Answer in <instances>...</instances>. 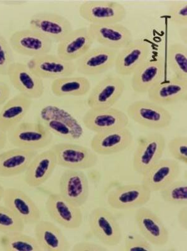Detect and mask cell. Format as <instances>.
Masks as SVG:
<instances>
[{"instance_id": "33", "label": "cell", "mask_w": 187, "mask_h": 251, "mask_svg": "<svg viewBox=\"0 0 187 251\" xmlns=\"http://www.w3.org/2000/svg\"><path fill=\"white\" fill-rule=\"evenodd\" d=\"M168 60L174 77L187 82V46L175 43L169 47Z\"/></svg>"}, {"instance_id": "42", "label": "cell", "mask_w": 187, "mask_h": 251, "mask_svg": "<svg viewBox=\"0 0 187 251\" xmlns=\"http://www.w3.org/2000/svg\"><path fill=\"white\" fill-rule=\"evenodd\" d=\"M178 220H179V224L182 227L187 230V210L186 207L182 208L180 210L179 215H178Z\"/></svg>"}, {"instance_id": "13", "label": "cell", "mask_w": 187, "mask_h": 251, "mask_svg": "<svg viewBox=\"0 0 187 251\" xmlns=\"http://www.w3.org/2000/svg\"><path fill=\"white\" fill-rule=\"evenodd\" d=\"M7 75L14 88L31 100L41 98L44 93L42 78L35 75L24 63H13Z\"/></svg>"}, {"instance_id": "10", "label": "cell", "mask_w": 187, "mask_h": 251, "mask_svg": "<svg viewBox=\"0 0 187 251\" xmlns=\"http://www.w3.org/2000/svg\"><path fill=\"white\" fill-rule=\"evenodd\" d=\"M53 42L30 28L15 31L10 38V44L19 54L31 58L51 52Z\"/></svg>"}, {"instance_id": "40", "label": "cell", "mask_w": 187, "mask_h": 251, "mask_svg": "<svg viewBox=\"0 0 187 251\" xmlns=\"http://www.w3.org/2000/svg\"><path fill=\"white\" fill-rule=\"evenodd\" d=\"M73 251H107V249L91 242H80L73 246Z\"/></svg>"}, {"instance_id": "22", "label": "cell", "mask_w": 187, "mask_h": 251, "mask_svg": "<svg viewBox=\"0 0 187 251\" xmlns=\"http://www.w3.org/2000/svg\"><path fill=\"white\" fill-rule=\"evenodd\" d=\"M179 161L172 159H161L143 175L142 184L151 192H160L179 178Z\"/></svg>"}, {"instance_id": "15", "label": "cell", "mask_w": 187, "mask_h": 251, "mask_svg": "<svg viewBox=\"0 0 187 251\" xmlns=\"http://www.w3.org/2000/svg\"><path fill=\"white\" fill-rule=\"evenodd\" d=\"M152 192L143 184L118 186L109 193L107 203L116 210L143 207L150 201Z\"/></svg>"}, {"instance_id": "37", "label": "cell", "mask_w": 187, "mask_h": 251, "mask_svg": "<svg viewBox=\"0 0 187 251\" xmlns=\"http://www.w3.org/2000/svg\"><path fill=\"white\" fill-rule=\"evenodd\" d=\"M168 150L175 160L187 164V136H177L168 143Z\"/></svg>"}, {"instance_id": "30", "label": "cell", "mask_w": 187, "mask_h": 251, "mask_svg": "<svg viewBox=\"0 0 187 251\" xmlns=\"http://www.w3.org/2000/svg\"><path fill=\"white\" fill-rule=\"evenodd\" d=\"M32 104V100L21 94L8 100L0 110V123L8 132L23 120Z\"/></svg>"}, {"instance_id": "3", "label": "cell", "mask_w": 187, "mask_h": 251, "mask_svg": "<svg viewBox=\"0 0 187 251\" xmlns=\"http://www.w3.org/2000/svg\"><path fill=\"white\" fill-rule=\"evenodd\" d=\"M128 116L148 128L160 129L169 126L172 114L163 106L150 100H137L128 107Z\"/></svg>"}, {"instance_id": "41", "label": "cell", "mask_w": 187, "mask_h": 251, "mask_svg": "<svg viewBox=\"0 0 187 251\" xmlns=\"http://www.w3.org/2000/svg\"><path fill=\"white\" fill-rule=\"evenodd\" d=\"M10 89L6 83L0 82V106L3 105L9 100Z\"/></svg>"}, {"instance_id": "17", "label": "cell", "mask_w": 187, "mask_h": 251, "mask_svg": "<svg viewBox=\"0 0 187 251\" xmlns=\"http://www.w3.org/2000/svg\"><path fill=\"white\" fill-rule=\"evenodd\" d=\"M133 134L127 127L109 130L96 133L91 141L94 153L107 156L120 153L132 145Z\"/></svg>"}, {"instance_id": "27", "label": "cell", "mask_w": 187, "mask_h": 251, "mask_svg": "<svg viewBox=\"0 0 187 251\" xmlns=\"http://www.w3.org/2000/svg\"><path fill=\"white\" fill-rule=\"evenodd\" d=\"M35 239L42 251H68L70 244L61 229L47 221L37 222L34 228Z\"/></svg>"}, {"instance_id": "2", "label": "cell", "mask_w": 187, "mask_h": 251, "mask_svg": "<svg viewBox=\"0 0 187 251\" xmlns=\"http://www.w3.org/2000/svg\"><path fill=\"white\" fill-rule=\"evenodd\" d=\"M166 147L165 137L160 133H149L137 140L133 167L135 172L143 176L161 159Z\"/></svg>"}, {"instance_id": "24", "label": "cell", "mask_w": 187, "mask_h": 251, "mask_svg": "<svg viewBox=\"0 0 187 251\" xmlns=\"http://www.w3.org/2000/svg\"><path fill=\"white\" fill-rule=\"evenodd\" d=\"M94 42L88 27L73 29L58 43L57 55L67 61L75 62L91 49Z\"/></svg>"}, {"instance_id": "26", "label": "cell", "mask_w": 187, "mask_h": 251, "mask_svg": "<svg viewBox=\"0 0 187 251\" xmlns=\"http://www.w3.org/2000/svg\"><path fill=\"white\" fill-rule=\"evenodd\" d=\"M57 165L55 154L51 149L37 153L25 172L26 183L30 187H40L49 180Z\"/></svg>"}, {"instance_id": "8", "label": "cell", "mask_w": 187, "mask_h": 251, "mask_svg": "<svg viewBox=\"0 0 187 251\" xmlns=\"http://www.w3.org/2000/svg\"><path fill=\"white\" fill-rule=\"evenodd\" d=\"M72 205L81 207L89 196V181L80 170H65L59 180V193Z\"/></svg>"}, {"instance_id": "38", "label": "cell", "mask_w": 187, "mask_h": 251, "mask_svg": "<svg viewBox=\"0 0 187 251\" xmlns=\"http://www.w3.org/2000/svg\"><path fill=\"white\" fill-rule=\"evenodd\" d=\"M168 15L170 22L177 25H187V1L179 2L171 6Z\"/></svg>"}, {"instance_id": "12", "label": "cell", "mask_w": 187, "mask_h": 251, "mask_svg": "<svg viewBox=\"0 0 187 251\" xmlns=\"http://www.w3.org/2000/svg\"><path fill=\"white\" fill-rule=\"evenodd\" d=\"M118 51L102 46L91 49L76 60V71L87 76L101 75L114 66Z\"/></svg>"}, {"instance_id": "20", "label": "cell", "mask_w": 187, "mask_h": 251, "mask_svg": "<svg viewBox=\"0 0 187 251\" xmlns=\"http://www.w3.org/2000/svg\"><path fill=\"white\" fill-rule=\"evenodd\" d=\"M88 28L94 42L114 50H121L133 41L131 31L119 23L90 24Z\"/></svg>"}, {"instance_id": "19", "label": "cell", "mask_w": 187, "mask_h": 251, "mask_svg": "<svg viewBox=\"0 0 187 251\" xmlns=\"http://www.w3.org/2000/svg\"><path fill=\"white\" fill-rule=\"evenodd\" d=\"M151 50L150 44L147 42L133 40L118 51L114 64L117 73L122 76L132 75L148 60Z\"/></svg>"}, {"instance_id": "7", "label": "cell", "mask_w": 187, "mask_h": 251, "mask_svg": "<svg viewBox=\"0 0 187 251\" xmlns=\"http://www.w3.org/2000/svg\"><path fill=\"white\" fill-rule=\"evenodd\" d=\"M125 81L118 76L107 75L97 84L87 99L90 109H104L114 106L122 96Z\"/></svg>"}, {"instance_id": "21", "label": "cell", "mask_w": 187, "mask_h": 251, "mask_svg": "<svg viewBox=\"0 0 187 251\" xmlns=\"http://www.w3.org/2000/svg\"><path fill=\"white\" fill-rule=\"evenodd\" d=\"M139 232L152 245L163 246L169 241V232L163 222L149 208L141 207L135 214Z\"/></svg>"}, {"instance_id": "32", "label": "cell", "mask_w": 187, "mask_h": 251, "mask_svg": "<svg viewBox=\"0 0 187 251\" xmlns=\"http://www.w3.org/2000/svg\"><path fill=\"white\" fill-rule=\"evenodd\" d=\"M0 244L6 251H42L35 237L23 232L4 233L0 237Z\"/></svg>"}, {"instance_id": "35", "label": "cell", "mask_w": 187, "mask_h": 251, "mask_svg": "<svg viewBox=\"0 0 187 251\" xmlns=\"http://www.w3.org/2000/svg\"><path fill=\"white\" fill-rule=\"evenodd\" d=\"M26 224L5 205H0V232H23Z\"/></svg>"}, {"instance_id": "25", "label": "cell", "mask_w": 187, "mask_h": 251, "mask_svg": "<svg viewBox=\"0 0 187 251\" xmlns=\"http://www.w3.org/2000/svg\"><path fill=\"white\" fill-rule=\"evenodd\" d=\"M132 88L138 93H148L163 82L164 66L163 60H147L133 74Z\"/></svg>"}, {"instance_id": "4", "label": "cell", "mask_w": 187, "mask_h": 251, "mask_svg": "<svg viewBox=\"0 0 187 251\" xmlns=\"http://www.w3.org/2000/svg\"><path fill=\"white\" fill-rule=\"evenodd\" d=\"M51 150L55 154L57 165L67 169H91L98 161L97 154L84 146L60 143L53 146Z\"/></svg>"}, {"instance_id": "34", "label": "cell", "mask_w": 187, "mask_h": 251, "mask_svg": "<svg viewBox=\"0 0 187 251\" xmlns=\"http://www.w3.org/2000/svg\"><path fill=\"white\" fill-rule=\"evenodd\" d=\"M161 198L166 203L173 205L187 203V184L182 181L175 180L160 191Z\"/></svg>"}, {"instance_id": "16", "label": "cell", "mask_w": 187, "mask_h": 251, "mask_svg": "<svg viewBox=\"0 0 187 251\" xmlns=\"http://www.w3.org/2000/svg\"><path fill=\"white\" fill-rule=\"evenodd\" d=\"M83 123L95 133L127 127L129 117L120 109L110 107L104 109H89L83 117Z\"/></svg>"}, {"instance_id": "44", "label": "cell", "mask_w": 187, "mask_h": 251, "mask_svg": "<svg viewBox=\"0 0 187 251\" xmlns=\"http://www.w3.org/2000/svg\"><path fill=\"white\" fill-rule=\"evenodd\" d=\"M4 188L3 186L0 184V201L3 200L4 194Z\"/></svg>"}, {"instance_id": "5", "label": "cell", "mask_w": 187, "mask_h": 251, "mask_svg": "<svg viewBox=\"0 0 187 251\" xmlns=\"http://www.w3.org/2000/svg\"><path fill=\"white\" fill-rule=\"evenodd\" d=\"M92 234L107 246L118 245L122 239V230L113 214L105 207L92 210L89 217Z\"/></svg>"}, {"instance_id": "6", "label": "cell", "mask_w": 187, "mask_h": 251, "mask_svg": "<svg viewBox=\"0 0 187 251\" xmlns=\"http://www.w3.org/2000/svg\"><path fill=\"white\" fill-rule=\"evenodd\" d=\"M79 12L91 24L120 23L126 15L125 6L113 1H85L80 4Z\"/></svg>"}, {"instance_id": "11", "label": "cell", "mask_w": 187, "mask_h": 251, "mask_svg": "<svg viewBox=\"0 0 187 251\" xmlns=\"http://www.w3.org/2000/svg\"><path fill=\"white\" fill-rule=\"evenodd\" d=\"M43 123L51 131L69 140H78L83 134L78 121L64 110L49 106L42 112Z\"/></svg>"}, {"instance_id": "9", "label": "cell", "mask_w": 187, "mask_h": 251, "mask_svg": "<svg viewBox=\"0 0 187 251\" xmlns=\"http://www.w3.org/2000/svg\"><path fill=\"white\" fill-rule=\"evenodd\" d=\"M29 28L57 43L73 30L71 22L55 13L40 12L31 17Z\"/></svg>"}, {"instance_id": "39", "label": "cell", "mask_w": 187, "mask_h": 251, "mask_svg": "<svg viewBox=\"0 0 187 251\" xmlns=\"http://www.w3.org/2000/svg\"><path fill=\"white\" fill-rule=\"evenodd\" d=\"M152 245L141 234L128 235L125 241V251H152Z\"/></svg>"}, {"instance_id": "36", "label": "cell", "mask_w": 187, "mask_h": 251, "mask_svg": "<svg viewBox=\"0 0 187 251\" xmlns=\"http://www.w3.org/2000/svg\"><path fill=\"white\" fill-rule=\"evenodd\" d=\"M14 62L12 47L0 33V75H7L9 69Z\"/></svg>"}, {"instance_id": "29", "label": "cell", "mask_w": 187, "mask_h": 251, "mask_svg": "<svg viewBox=\"0 0 187 251\" xmlns=\"http://www.w3.org/2000/svg\"><path fill=\"white\" fill-rule=\"evenodd\" d=\"M150 101L165 106L187 100V82L173 76L167 82H161L148 92Z\"/></svg>"}, {"instance_id": "43", "label": "cell", "mask_w": 187, "mask_h": 251, "mask_svg": "<svg viewBox=\"0 0 187 251\" xmlns=\"http://www.w3.org/2000/svg\"><path fill=\"white\" fill-rule=\"evenodd\" d=\"M8 140V132L2 126L0 123V150L4 149Z\"/></svg>"}, {"instance_id": "18", "label": "cell", "mask_w": 187, "mask_h": 251, "mask_svg": "<svg viewBox=\"0 0 187 251\" xmlns=\"http://www.w3.org/2000/svg\"><path fill=\"white\" fill-rule=\"evenodd\" d=\"M46 207L49 216L62 227L76 229L82 225L83 214L80 207L72 205L59 194L49 195Z\"/></svg>"}, {"instance_id": "31", "label": "cell", "mask_w": 187, "mask_h": 251, "mask_svg": "<svg viewBox=\"0 0 187 251\" xmlns=\"http://www.w3.org/2000/svg\"><path fill=\"white\" fill-rule=\"evenodd\" d=\"M91 82L84 76L65 77L54 79L51 84V90L57 97H80L89 93Z\"/></svg>"}, {"instance_id": "1", "label": "cell", "mask_w": 187, "mask_h": 251, "mask_svg": "<svg viewBox=\"0 0 187 251\" xmlns=\"http://www.w3.org/2000/svg\"><path fill=\"white\" fill-rule=\"evenodd\" d=\"M8 140L15 148L37 150L51 145L53 134L42 122H22L8 132Z\"/></svg>"}, {"instance_id": "23", "label": "cell", "mask_w": 187, "mask_h": 251, "mask_svg": "<svg viewBox=\"0 0 187 251\" xmlns=\"http://www.w3.org/2000/svg\"><path fill=\"white\" fill-rule=\"evenodd\" d=\"M4 205L12 210L24 224H35L41 218V212L34 201L26 193L17 188L4 190Z\"/></svg>"}, {"instance_id": "28", "label": "cell", "mask_w": 187, "mask_h": 251, "mask_svg": "<svg viewBox=\"0 0 187 251\" xmlns=\"http://www.w3.org/2000/svg\"><path fill=\"white\" fill-rule=\"evenodd\" d=\"M37 150L15 148L0 153V176H17L26 171Z\"/></svg>"}, {"instance_id": "14", "label": "cell", "mask_w": 187, "mask_h": 251, "mask_svg": "<svg viewBox=\"0 0 187 251\" xmlns=\"http://www.w3.org/2000/svg\"><path fill=\"white\" fill-rule=\"evenodd\" d=\"M27 64L35 75L42 79L69 77L76 71L75 62L67 61L50 53L31 58Z\"/></svg>"}]
</instances>
